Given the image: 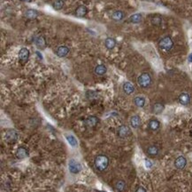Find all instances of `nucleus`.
<instances>
[{"label":"nucleus","mask_w":192,"mask_h":192,"mask_svg":"<svg viewBox=\"0 0 192 192\" xmlns=\"http://www.w3.org/2000/svg\"><path fill=\"white\" fill-rule=\"evenodd\" d=\"M69 52H70V49H69L67 46H58V47L56 49L55 53H56V54H57L58 57L63 58V57H66V55H67V54H69Z\"/></svg>","instance_id":"0eeeda50"},{"label":"nucleus","mask_w":192,"mask_h":192,"mask_svg":"<svg viewBox=\"0 0 192 192\" xmlns=\"http://www.w3.org/2000/svg\"><path fill=\"white\" fill-rule=\"evenodd\" d=\"M152 82L151 77L149 73H143L139 76L138 79H137V83L138 85L141 86L142 88H148L151 86Z\"/></svg>","instance_id":"f03ea898"},{"label":"nucleus","mask_w":192,"mask_h":192,"mask_svg":"<svg viewBox=\"0 0 192 192\" xmlns=\"http://www.w3.org/2000/svg\"><path fill=\"white\" fill-rule=\"evenodd\" d=\"M38 15H39V13L35 9H28L25 12L26 18H28L29 20H34L36 17H38Z\"/></svg>","instance_id":"f3484780"},{"label":"nucleus","mask_w":192,"mask_h":192,"mask_svg":"<svg viewBox=\"0 0 192 192\" xmlns=\"http://www.w3.org/2000/svg\"><path fill=\"white\" fill-rule=\"evenodd\" d=\"M134 102L137 107L143 108L145 105V99L144 97H142V96H137V97H136L134 99Z\"/></svg>","instance_id":"5701e85b"},{"label":"nucleus","mask_w":192,"mask_h":192,"mask_svg":"<svg viewBox=\"0 0 192 192\" xmlns=\"http://www.w3.org/2000/svg\"><path fill=\"white\" fill-rule=\"evenodd\" d=\"M28 155H29V152L27 148H25V147H20L16 152V157L20 159H23V158H28Z\"/></svg>","instance_id":"9d476101"},{"label":"nucleus","mask_w":192,"mask_h":192,"mask_svg":"<svg viewBox=\"0 0 192 192\" xmlns=\"http://www.w3.org/2000/svg\"><path fill=\"white\" fill-rule=\"evenodd\" d=\"M88 13V9L85 5H80L78 6L75 12V16L77 17H84Z\"/></svg>","instance_id":"4468645a"},{"label":"nucleus","mask_w":192,"mask_h":192,"mask_svg":"<svg viewBox=\"0 0 192 192\" xmlns=\"http://www.w3.org/2000/svg\"><path fill=\"white\" fill-rule=\"evenodd\" d=\"M123 91L127 94H132L135 92V86L133 85L130 82H125L123 84Z\"/></svg>","instance_id":"dca6fc26"},{"label":"nucleus","mask_w":192,"mask_h":192,"mask_svg":"<svg viewBox=\"0 0 192 192\" xmlns=\"http://www.w3.org/2000/svg\"><path fill=\"white\" fill-rule=\"evenodd\" d=\"M98 122H99V119H98L97 117L90 116V117H88V119H85L84 124H85L86 126H88V127H94V126H96V125L98 124Z\"/></svg>","instance_id":"1a4fd4ad"},{"label":"nucleus","mask_w":192,"mask_h":192,"mask_svg":"<svg viewBox=\"0 0 192 192\" xmlns=\"http://www.w3.org/2000/svg\"><path fill=\"white\" fill-rule=\"evenodd\" d=\"M20 1H22V2H31L32 0H20Z\"/></svg>","instance_id":"473e14b6"},{"label":"nucleus","mask_w":192,"mask_h":192,"mask_svg":"<svg viewBox=\"0 0 192 192\" xmlns=\"http://www.w3.org/2000/svg\"><path fill=\"white\" fill-rule=\"evenodd\" d=\"M159 149L156 147V146H150L148 149H147V153H148V155H150V156H157V155L159 154Z\"/></svg>","instance_id":"a878e982"},{"label":"nucleus","mask_w":192,"mask_h":192,"mask_svg":"<svg viewBox=\"0 0 192 192\" xmlns=\"http://www.w3.org/2000/svg\"><path fill=\"white\" fill-rule=\"evenodd\" d=\"M164 110V105L161 103H155L152 107V111L155 114H160Z\"/></svg>","instance_id":"b1692460"},{"label":"nucleus","mask_w":192,"mask_h":192,"mask_svg":"<svg viewBox=\"0 0 192 192\" xmlns=\"http://www.w3.org/2000/svg\"><path fill=\"white\" fill-rule=\"evenodd\" d=\"M142 19H143V16H142L141 13H135V14H133V15L130 16L129 21H130V23H132L136 24V23H141Z\"/></svg>","instance_id":"412c9836"},{"label":"nucleus","mask_w":192,"mask_h":192,"mask_svg":"<svg viewBox=\"0 0 192 192\" xmlns=\"http://www.w3.org/2000/svg\"><path fill=\"white\" fill-rule=\"evenodd\" d=\"M64 7V1L63 0H55L53 3V8L57 11L61 10Z\"/></svg>","instance_id":"cd10ccee"},{"label":"nucleus","mask_w":192,"mask_h":192,"mask_svg":"<svg viewBox=\"0 0 192 192\" xmlns=\"http://www.w3.org/2000/svg\"><path fill=\"white\" fill-rule=\"evenodd\" d=\"M19 139V134L13 129H9L5 132V140L8 143H15Z\"/></svg>","instance_id":"20e7f679"},{"label":"nucleus","mask_w":192,"mask_h":192,"mask_svg":"<svg viewBox=\"0 0 192 192\" xmlns=\"http://www.w3.org/2000/svg\"><path fill=\"white\" fill-rule=\"evenodd\" d=\"M161 21H162V20H161V18H160V17H159V16H155V17H153V18H152V20H151V23H152V24H153V25H156V26L160 25Z\"/></svg>","instance_id":"c85d7f7f"},{"label":"nucleus","mask_w":192,"mask_h":192,"mask_svg":"<svg viewBox=\"0 0 192 192\" xmlns=\"http://www.w3.org/2000/svg\"><path fill=\"white\" fill-rule=\"evenodd\" d=\"M178 100H179V102L182 105L186 106L190 102V96L187 93H182L180 94Z\"/></svg>","instance_id":"ddd939ff"},{"label":"nucleus","mask_w":192,"mask_h":192,"mask_svg":"<svg viewBox=\"0 0 192 192\" xmlns=\"http://www.w3.org/2000/svg\"><path fill=\"white\" fill-rule=\"evenodd\" d=\"M159 46L162 50H164L166 52H169L174 47V42L170 36H165V38L160 39Z\"/></svg>","instance_id":"7ed1b4c3"},{"label":"nucleus","mask_w":192,"mask_h":192,"mask_svg":"<svg viewBox=\"0 0 192 192\" xmlns=\"http://www.w3.org/2000/svg\"><path fill=\"white\" fill-rule=\"evenodd\" d=\"M148 125H149V128H150L151 130H152V131H156V130H158V129L159 128L160 124H159V120L153 119H151V120H150Z\"/></svg>","instance_id":"4be33fe9"},{"label":"nucleus","mask_w":192,"mask_h":192,"mask_svg":"<svg viewBox=\"0 0 192 192\" xmlns=\"http://www.w3.org/2000/svg\"><path fill=\"white\" fill-rule=\"evenodd\" d=\"M29 58V51L28 48L23 47L21 48L19 52V59L22 62H27Z\"/></svg>","instance_id":"6e6552de"},{"label":"nucleus","mask_w":192,"mask_h":192,"mask_svg":"<svg viewBox=\"0 0 192 192\" xmlns=\"http://www.w3.org/2000/svg\"><path fill=\"white\" fill-rule=\"evenodd\" d=\"M94 71H95V74H97L98 76H103V75H105V74L106 73L107 68L106 67L105 65L99 64V65H98L97 67L95 68Z\"/></svg>","instance_id":"6ab92c4d"},{"label":"nucleus","mask_w":192,"mask_h":192,"mask_svg":"<svg viewBox=\"0 0 192 192\" xmlns=\"http://www.w3.org/2000/svg\"><path fill=\"white\" fill-rule=\"evenodd\" d=\"M105 46L108 50H113L116 46V40L113 38H107L105 42Z\"/></svg>","instance_id":"aec40b11"},{"label":"nucleus","mask_w":192,"mask_h":192,"mask_svg":"<svg viewBox=\"0 0 192 192\" xmlns=\"http://www.w3.org/2000/svg\"><path fill=\"white\" fill-rule=\"evenodd\" d=\"M130 132H130L129 127L128 126V125H125V124L121 125V126L117 130V134L120 138H126V137L129 136Z\"/></svg>","instance_id":"39448f33"},{"label":"nucleus","mask_w":192,"mask_h":192,"mask_svg":"<svg viewBox=\"0 0 192 192\" xmlns=\"http://www.w3.org/2000/svg\"><path fill=\"white\" fill-rule=\"evenodd\" d=\"M34 42L35 44V46L39 47L40 49H44L46 46L45 38H44V36H36V38H35Z\"/></svg>","instance_id":"f8f14e48"},{"label":"nucleus","mask_w":192,"mask_h":192,"mask_svg":"<svg viewBox=\"0 0 192 192\" xmlns=\"http://www.w3.org/2000/svg\"><path fill=\"white\" fill-rule=\"evenodd\" d=\"M66 141L68 142V143H69L72 147H75V146H77L78 142H77V140L75 139V137H73V135H66Z\"/></svg>","instance_id":"bb28decb"},{"label":"nucleus","mask_w":192,"mask_h":192,"mask_svg":"<svg viewBox=\"0 0 192 192\" xmlns=\"http://www.w3.org/2000/svg\"><path fill=\"white\" fill-rule=\"evenodd\" d=\"M136 192H146V190H145V189L143 188V187H139V188L136 189Z\"/></svg>","instance_id":"7c9ffc66"},{"label":"nucleus","mask_w":192,"mask_h":192,"mask_svg":"<svg viewBox=\"0 0 192 192\" xmlns=\"http://www.w3.org/2000/svg\"><path fill=\"white\" fill-rule=\"evenodd\" d=\"M146 1H153V0H146Z\"/></svg>","instance_id":"72a5a7b5"},{"label":"nucleus","mask_w":192,"mask_h":192,"mask_svg":"<svg viewBox=\"0 0 192 192\" xmlns=\"http://www.w3.org/2000/svg\"><path fill=\"white\" fill-rule=\"evenodd\" d=\"M130 124L133 128L135 129L138 128L140 126V124H141V119H140V117L137 115L133 116L130 119Z\"/></svg>","instance_id":"2eb2a0df"},{"label":"nucleus","mask_w":192,"mask_h":192,"mask_svg":"<svg viewBox=\"0 0 192 192\" xmlns=\"http://www.w3.org/2000/svg\"><path fill=\"white\" fill-rule=\"evenodd\" d=\"M145 166L146 167H148V168H151V166H152V163L150 161V160H148V159H146L145 160Z\"/></svg>","instance_id":"c756f323"},{"label":"nucleus","mask_w":192,"mask_h":192,"mask_svg":"<svg viewBox=\"0 0 192 192\" xmlns=\"http://www.w3.org/2000/svg\"><path fill=\"white\" fill-rule=\"evenodd\" d=\"M109 165V158L106 155H98L94 160V166L95 169L98 172H104L108 167Z\"/></svg>","instance_id":"f257e3e1"},{"label":"nucleus","mask_w":192,"mask_h":192,"mask_svg":"<svg viewBox=\"0 0 192 192\" xmlns=\"http://www.w3.org/2000/svg\"><path fill=\"white\" fill-rule=\"evenodd\" d=\"M188 60H189V62H192V54H190L189 55Z\"/></svg>","instance_id":"2f4dec72"},{"label":"nucleus","mask_w":192,"mask_h":192,"mask_svg":"<svg viewBox=\"0 0 192 192\" xmlns=\"http://www.w3.org/2000/svg\"><path fill=\"white\" fill-rule=\"evenodd\" d=\"M115 189L118 192H123L126 189V183L123 181H118L115 184Z\"/></svg>","instance_id":"393cba45"},{"label":"nucleus","mask_w":192,"mask_h":192,"mask_svg":"<svg viewBox=\"0 0 192 192\" xmlns=\"http://www.w3.org/2000/svg\"><path fill=\"white\" fill-rule=\"evenodd\" d=\"M69 171L72 173H79L81 171H82V166H81L80 163L75 161V160H70L69 162Z\"/></svg>","instance_id":"423d86ee"},{"label":"nucleus","mask_w":192,"mask_h":192,"mask_svg":"<svg viewBox=\"0 0 192 192\" xmlns=\"http://www.w3.org/2000/svg\"><path fill=\"white\" fill-rule=\"evenodd\" d=\"M187 165V160L184 157H178L174 161V166L177 169H183Z\"/></svg>","instance_id":"9b49d317"},{"label":"nucleus","mask_w":192,"mask_h":192,"mask_svg":"<svg viewBox=\"0 0 192 192\" xmlns=\"http://www.w3.org/2000/svg\"><path fill=\"white\" fill-rule=\"evenodd\" d=\"M112 19L115 21H121L124 19L125 14L122 11H115L112 13Z\"/></svg>","instance_id":"a211bd4d"}]
</instances>
